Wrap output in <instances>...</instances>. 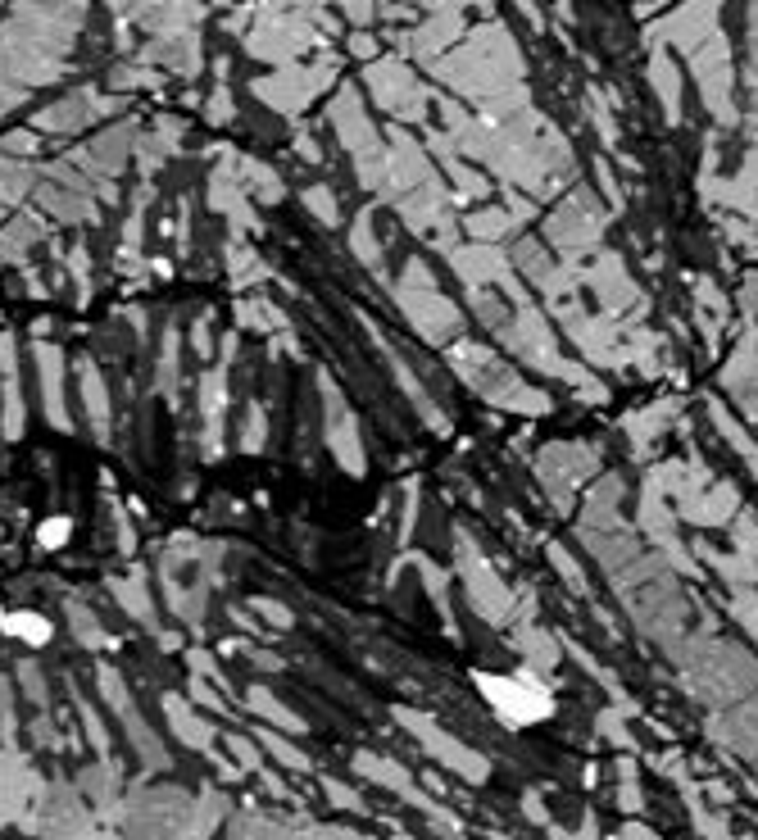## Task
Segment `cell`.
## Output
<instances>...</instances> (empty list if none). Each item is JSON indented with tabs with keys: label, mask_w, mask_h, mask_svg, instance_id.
<instances>
[{
	"label": "cell",
	"mask_w": 758,
	"mask_h": 840,
	"mask_svg": "<svg viewBox=\"0 0 758 840\" xmlns=\"http://www.w3.org/2000/svg\"><path fill=\"white\" fill-rule=\"evenodd\" d=\"M486 691H491L495 709L504 713L509 722H536L550 713V695L541 686H527V682H491L486 677Z\"/></svg>",
	"instance_id": "obj_1"
},
{
	"label": "cell",
	"mask_w": 758,
	"mask_h": 840,
	"mask_svg": "<svg viewBox=\"0 0 758 840\" xmlns=\"http://www.w3.org/2000/svg\"><path fill=\"white\" fill-rule=\"evenodd\" d=\"M0 627H5V632H14V636H23V641H32V645H41L50 636L46 618H32V613H5V618H0Z\"/></svg>",
	"instance_id": "obj_2"
}]
</instances>
